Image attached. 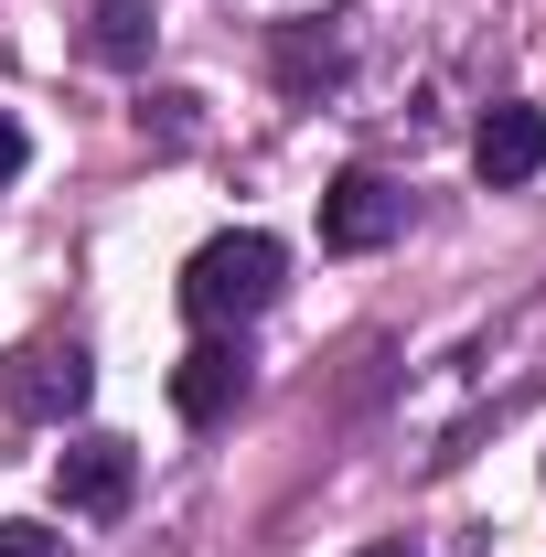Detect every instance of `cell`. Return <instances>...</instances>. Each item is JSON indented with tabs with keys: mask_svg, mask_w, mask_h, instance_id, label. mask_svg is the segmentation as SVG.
Here are the masks:
<instances>
[{
	"mask_svg": "<svg viewBox=\"0 0 546 557\" xmlns=\"http://www.w3.org/2000/svg\"><path fill=\"white\" fill-rule=\"evenodd\" d=\"M139 493V450L129 440H75L65 461H54V504L65 515H119Z\"/></svg>",
	"mask_w": 546,
	"mask_h": 557,
	"instance_id": "obj_6",
	"label": "cell"
},
{
	"mask_svg": "<svg viewBox=\"0 0 546 557\" xmlns=\"http://www.w3.org/2000/svg\"><path fill=\"white\" fill-rule=\"evenodd\" d=\"M333 75H343V54H333L322 22H278V86H289V97H322Z\"/></svg>",
	"mask_w": 546,
	"mask_h": 557,
	"instance_id": "obj_8",
	"label": "cell"
},
{
	"mask_svg": "<svg viewBox=\"0 0 546 557\" xmlns=\"http://www.w3.org/2000/svg\"><path fill=\"white\" fill-rule=\"evenodd\" d=\"M0 397H11V418H44V429H65L86 397H97V364H86V344H22L11 354V375H0Z\"/></svg>",
	"mask_w": 546,
	"mask_h": 557,
	"instance_id": "obj_2",
	"label": "cell"
},
{
	"mask_svg": "<svg viewBox=\"0 0 546 557\" xmlns=\"http://www.w3.org/2000/svg\"><path fill=\"white\" fill-rule=\"evenodd\" d=\"M0 557H65L54 525H0Z\"/></svg>",
	"mask_w": 546,
	"mask_h": 557,
	"instance_id": "obj_10",
	"label": "cell"
},
{
	"mask_svg": "<svg viewBox=\"0 0 546 557\" xmlns=\"http://www.w3.org/2000/svg\"><path fill=\"white\" fill-rule=\"evenodd\" d=\"M397 236H408V183L343 172L333 194H322V247H333V258H375V247H397Z\"/></svg>",
	"mask_w": 546,
	"mask_h": 557,
	"instance_id": "obj_3",
	"label": "cell"
},
{
	"mask_svg": "<svg viewBox=\"0 0 546 557\" xmlns=\"http://www.w3.org/2000/svg\"><path fill=\"white\" fill-rule=\"evenodd\" d=\"M172 408L194 418V429H225V418L247 408V344L236 333H204V344L172 364Z\"/></svg>",
	"mask_w": 546,
	"mask_h": 557,
	"instance_id": "obj_4",
	"label": "cell"
},
{
	"mask_svg": "<svg viewBox=\"0 0 546 557\" xmlns=\"http://www.w3.org/2000/svg\"><path fill=\"white\" fill-rule=\"evenodd\" d=\"M278 289H289V247L258 236V225H236V236H204L194 258H183V311L204 322V333H236V322H258Z\"/></svg>",
	"mask_w": 546,
	"mask_h": 557,
	"instance_id": "obj_1",
	"label": "cell"
},
{
	"mask_svg": "<svg viewBox=\"0 0 546 557\" xmlns=\"http://www.w3.org/2000/svg\"><path fill=\"white\" fill-rule=\"evenodd\" d=\"M150 33H161V22H150V0H97V11H86V54H97V65H119V75L150 65Z\"/></svg>",
	"mask_w": 546,
	"mask_h": 557,
	"instance_id": "obj_7",
	"label": "cell"
},
{
	"mask_svg": "<svg viewBox=\"0 0 546 557\" xmlns=\"http://www.w3.org/2000/svg\"><path fill=\"white\" fill-rule=\"evenodd\" d=\"M139 129H161V150H183V139H194V97H150Z\"/></svg>",
	"mask_w": 546,
	"mask_h": 557,
	"instance_id": "obj_9",
	"label": "cell"
},
{
	"mask_svg": "<svg viewBox=\"0 0 546 557\" xmlns=\"http://www.w3.org/2000/svg\"><path fill=\"white\" fill-rule=\"evenodd\" d=\"M22 161H33V139H22V119L0 108V183H22Z\"/></svg>",
	"mask_w": 546,
	"mask_h": 557,
	"instance_id": "obj_11",
	"label": "cell"
},
{
	"mask_svg": "<svg viewBox=\"0 0 546 557\" xmlns=\"http://www.w3.org/2000/svg\"><path fill=\"white\" fill-rule=\"evenodd\" d=\"M472 161H482V183H493V194L536 183V172H546V108H525V97L482 108V129H472Z\"/></svg>",
	"mask_w": 546,
	"mask_h": 557,
	"instance_id": "obj_5",
	"label": "cell"
},
{
	"mask_svg": "<svg viewBox=\"0 0 546 557\" xmlns=\"http://www.w3.org/2000/svg\"><path fill=\"white\" fill-rule=\"evenodd\" d=\"M353 557H418V547H408V536H375V547H353Z\"/></svg>",
	"mask_w": 546,
	"mask_h": 557,
	"instance_id": "obj_12",
	"label": "cell"
}]
</instances>
